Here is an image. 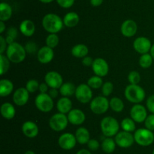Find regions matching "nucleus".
<instances>
[{"instance_id": "50", "label": "nucleus", "mask_w": 154, "mask_h": 154, "mask_svg": "<svg viewBox=\"0 0 154 154\" xmlns=\"http://www.w3.org/2000/svg\"><path fill=\"white\" fill-rule=\"evenodd\" d=\"M90 4L93 7H99L103 3V0H90Z\"/></svg>"}, {"instance_id": "12", "label": "nucleus", "mask_w": 154, "mask_h": 154, "mask_svg": "<svg viewBox=\"0 0 154 154\" xmlns=\"http://www.w3.org/2000/svg\"><path fill=\"white\" fill-rule=\"evenodd\" d=\"M151 41L144 36H139L136 38L133 42V48L136 52L140 54H147L150 52L151 49Z\"/></svg>"}, {"instance_id": "37", "label": "nucleus", "mask_w": 154, "mask_h": 154, "mask_svg": "<svg viewBox=\"0 0 154 154\" xmlns=\"http://www.w3.org/2000/svg\"><path fill=\"white\" fill-rule=\"evenodd\" d=\"M101 89H102V93L103 96L108 97L112 94L114 91V84L111 82H106L103 83Z\"/></svg>"}, {"instance_id": "17", "label": "nucleus", "mask_w": 154, "mask_h": 154, "mask_svg": "<svg viewBox=\"0 0 154 154\" xmlns=\"http://www.w3.org/2000/svg\"><path fill=\"white\" fill-rule=\"evenodd\" d=\"M120 31H121L122 35L125 37H132L136 34L138 31V25L133 20H126L122 24Z\"/></svg>"}, {"instance_id": "56", "label": "nucleus", "mask_w": 154, "mask_h": 154, "mask_svg": "<svg viewBox=\"0 0 154 154\" xmlns=\"http://www.w3.org/2000/svg\"><path fill=\"white\" fill-rule=\"evenodd\" d=\"M152 154H154V149H153V152H152Z\"/></svg>"}, {"instance_id": "8", "label": "nucleus", "mask_w": 154, "mask_h": 154, "mask_svg": "<svg viewBox=\"0 0 154 154\" xmlns=\"http://www.w3.org/2000/svg\"><path fill=\"white\" fill-rule=\"evenodd\" d=\"M69 122L66 114L57 113L53 115L49 119V126L53 131L59 132L66 129Z\"/></svg>"}, {"instance_id": "22", "label": "nucleus", "mask_w": 154, "mask_h": 154, "mask_svg": "<svg viewBox=\"0 0 154 154\" xmlns=\"http://www.w3.org/2000/svg\"><path fill=\"white\" fill-rule=\"evenodd\" d=\"M57 109L59 113L68 114L72 110V102L70 98L67 97H62L57 103Z\"/></svg>"}, {"instance_id": "47", "label": "nucleus", "mask_w": 154, "mask_h": 154, "mask_svg": "<svg viewBox=\"0 0 154 154\" xmlns=\"http://www.w3.org/2000/svg\"><path fill=\"white\" fill-rule=\"evenodd\" d=\"M93 61H94V60L91 57H89V56H86L84 58H82V64L84 66H87V67L93 66Z\"/></svg>"}, {"instance_id": "52", "label": "nucleus", "mask_w": 154, "mask_h": 154, "mask_svg": "<svg viewBox=\"0 0 154 154\" xmlns=\"http://www.w3.org/2000/svg\"><path fill=\"white\" fill-rule=\"evenodd\" d=\"M76 154H92L90 149H81L76 152Z\"/></svg>"}, {"instance_id": "39", "label": "nucleus", "mask_w": 154, "mask_h": 154, "mask_svg": "<svg viewBox=\"0 0 154 154\" xmlns=\"http://www.w3.org/2000/svg\"><path fill=\"white\" fill-rule=\"evenodd\" d=\"M39 84L38 82L35 79H30L26 84V88L28 90L29 93H35L36 91L39 89Z\"/></svg>"}, {"instance_id": "55", "label": "nucleus", "mask_w": 154, "mask_h": 154, "mask_svg": "<svg viewBox=\"0 0 154 154\" xmlns=\"http://www.w3.org/2000/svg\"><path fill=\"white\" fill-rule=\"evenodd\" d=\"M24 154H35V152H34V151L33 150H27V151H26L25 152H24Z\"/></svg>"}, {"instance_id": "3", "label": "nucleus", "mask_w": 154, "mask_h": 154, "mask_svg": "<svg viewBox=\"0 0 154 154\" xmlns=\"http://www.w3.org/2000/svg\"><path fill=\"white\" fill-rule=\"evenodd\" d=\"M101 131L105 137H115L120 131V125L118 121L112 116H105L102 119L100 123Z\"/></svg>"}, {"instance_id": "34", "label": "nucleus", "mask_w": 154, "mask_h": 154, "mask_svg": "<svg viewBox=\"0 0 154 154\" xmlns=\"http://www.w3.org/2000/svg\"><path fill=\"white\" fill-rule=\"evenodd\" d=\"M87 85L91 88L92 89H99L101 88L103 85V80L100 76L95 75L91 76L88 80H87Z\"/></svg>"}, {"instance_id": "49", "label": "nucleus", "mask_w": 154, "mask_h": 154, "mask_svg": "<svg viewBox=\"0 0 154 154\" xmlns=\"http://www.w3.org/2000/svg\"><path fill=\"white\" fill-rule=\"evenodd\" d=\"M59 93H60V90H58L57 88H50L49 91H48V94L53 98H57L58 97Z\"/></svg>"}, {"instance_id": "46", "label": "nucleus", "mask_w": 154, "mask_h": 154, "mask_svg": "<svg viewBox=\"0 0 154 154\" xmlns=\"http://www.w3.org/2000/svg\"><path fill=\"white\" fill-rule=\"evenodd\" d=\"M8 46V45L6 42L5 38L3 37L2 36H0V54H4L5 51H6V50H7Z\"/></svg>"}, {"instance_id": "4", "label": "nucleus", "mask_w": 154, "mask_h": 154, "mask_svg": "<svg viewBox=\"0 0 154 154\" xmlns=\"http://www.w3.org/2000/svg\"><path fill=\"white\" fill-rule=\"evenodd\" d=\"M126 100L132 104H141L146 96L144 89L139 85L130 84L126 86L124 91Z\"/></svg>"}, {"instance_id": "14", "label": "nucleus", "mask_w": 154, "mask_h": 154, "mask_svg": "<svg viewBox=\"0 0 154 154\" xmlns=\"http://www.w3.org/2000/svg\"><path fill=\"white\" fill-rule=\"evenodd\" d=\"M45 82L48 85L50 88L60 89L63 84V79L61 74L57 71H50L45 75Z\"/></svg>"}, {"instance_id": "28", "label": "nucleus", "mask_w": 154, "mask_h": 154, "mask_svg": "<svg viewBox=\"0 0 154 154\" xmlns=\"http://www.w3.org/2000/svg\"><path fill=\"white\" fill-rule=\"evenodd\" d=\"M117 146V143H116L115 140L113 139L112 137H107L102 140V143H101V147H102V150L105 152V153H112L114 152Z\"/></svg>"}, {"instance_id": "43", "label": "nucleus", "mask_w": 154, "mask_h": 154, "mask_svg": "<svg viewBox=\"0 0 154 154\" xmlns=\"http://www.w3.org/2000/svg\"><path fill=\"white\" fill-rule=\"evenodd\" d=\"M57 4L63 8H69L75 3V0H56Z\"/></svg>"}, {"instance_id": "2", "label": "nucleus", "mask_w": 154, "mask_h": 154, "mask_svg": "<svg viewBox=\"0 0 154 154\" xmlns=\"http://www.w3.org/2000/svg\"><path fill=\"white\" fill-rule=\"evenodd\" d=\"M26 54L24 46L17 42L8 45L6 50V56L14 63H19L23 61Z\"/></svg>"}, {"instance_id": "20", "label": "nucleus", "mask_w": 154, "mask_h": 154, "mask_svg": "<svg viewBox=\"0 0 154 154\" xmlns=\"http://www.w3.org/2000/svg\"><path fill=\"white\" fill-rule=\"evenodd\" d=\"M22 132L29 138H34L38 134L39 128L37 124L32 121H26L22 125Z\"/></svg>"}, {"instance_id": "54", "label": "nucleus", "mask_w": 154, "mask_h": 154, "mask_svg": "<svg viewBox=\"0 0 154 154\" xmlns=\"http://www.w3.org/2000/svg\"><path fill=\"white\" fill-rule=\"evenodd\" d=\"M150 55L152 56V57H153V59L154 60V44L153 45H152L151 49H150Z\"/></svg>"}, {"instance_id": "33", "label": "nucleus", "mask_w": 154, "mask_h": 154, "mask_svg": "<svg viewBox=\"0 0 154 154\" xmlns=\"http://www.w3.org/2000/svg\"><path fill=\"white\" fill-rule=\"evenodd\" d=\"M153 61V59L150 53H147V54H141L139 60H138V63H139L141 67L144 68V69H147L151 66Z\"/></svg>"}, {"instance_id": "26", "label": "nucleus", "mask_w": 154, "mask_h": 154, "mask_svg": "<svg viewBox=\"0 0 154 154\" xmlns=\"http://www.w3.org/2000/svg\"><path fill=\"white\" fill-rule=\"evenodd\" d=\"M63 20L64 26L69 28H72L78 25L80 21V17L76 12L70 11L65 15Z\"/></svg>"}, {"instance_id": "35", "label": "nucleus", "mask_w": 154, "mask_h": 154, "mask_svg": "<svg viewBox=\"0 0 154 154\" xmlns=\"http://www.w3.org/2000/svg\"><path fill=\"white\" fill-rule=\"evenodd\" d=\"M45 42H46L47 46L54 49L59 45L60 38L57 33H49V35L47 36Z\"/></svg>"}, {"instance_id": "23", "label": "nucleus", "mask_w": 154, "mask_h": 154, "mask_svg": "<svg viewBox=\"0 0 154 154\" xmlns=\"http://www.w3.org/2000/svg\"><path fill=\"white\" fill-rule=\"evenodd\" d=\"M0 112L4 119L10 120L12 119L15 116L16 114V110L15 107L12 104L9 102H5L2 104L1 108H0Z\"/></svg>"}, {"instance_id": "18", "label": "nucleus", "mask_w": 154, "mask_h": 154, "mask_svg": "<svg viewBox=\"0 0 154 154\" xmlns=\"http://www.w3.org/2000/svg\"><path fill=\"white\" fill-rule=\"evenodd\" d=\"M54 57V49L50 48V47L47 46V45L39 48L38 51L37 53L38 60L41 63H43V64L49 63L50 62L52 61Z\"/></svg>"}, {"instance_id": "32", "label": "nucleus", "mask_w": 154, "mask_h": 154, "mask_svg": "<svg viewBox=\"0 0 154 154\" xmlns=\"http://www.w3.org/2000/svg\"><path fill=\"white\" fill-rule=\"evenodd\" d=\"M110 108L116 113H120L124 109V103L120 98L114 97L109 101Z\"/></svg>"}, {"instance_id": "9", "label": "nucleus", "mask_w": 154, "mask_h": 154, "mask_svg": "<svg viewBox=\"0 0 154 154\" xmlns=\"http://www.w3.org/2000/svg\"><path fill=\"white\" fill-rule=\"evenodd\" d=\"M75 98L81 104H87L93 100V91L87 84H80L76 88Z\"/></svg>"}, {"instance_id": "38", "label": "nucleus", "mask_w": 154, "mask_h": 154, "mask_svg": "<svg viewBox=\"0 0 154 154\" xmlns=\"http://www.w3.org/2000/svg\"><path fill=\"white\" fill-rule=\"evenodd\" d=\"M128 81L130 84L138 85V83L141 81V75L139 72L135 70L131 71L128 75Z\"/></svg>"}, {"instance_id": "51", "label": "nucleus", "mask_w": 154, "mask_h": 154, "mask_svg": "<svg viewBox=\"0 0 154 154\" xmlns=\"http://www.w3.org/2000/svg\"><path fill=\"white\" fill-rule=\"evenodd\" d=\"M5 30H6V26L5 24V22L4 21H0V33L2 34Z\"/></svg>"}, {"instance_id": "7", "label": "nucleus", "mask_w": 154, "mask_h": 154, "mask_svg": "<svg viewBox=\"0 0 154 154\" xmlns=\"http://www.w3.org/2000/svg\"><path fill=\"white\" fill-rule=\"evenodd\" d=\"M90 108L93 113L102 115L106 113L110 108L109 101L107 97L97 96L90 101Z\"/></svg>"}, {"instance_id": "1", "label": "nucleus", "mask_w": 154, "mask_h": 154, "mask_svg": "<svg viewBox=\"0 0 154 154\" xmlns=\"http://www.w3.org/2000/svg\"><path fill=\"white\" fill-rule=\"evenodd\" d=\"M63 20L56 14H47L42 19V27L49 33H58L63 30Z\"/></svg>"}, {"instance_id": "19", "label": "nucleus", "mask_w": 154, "mask_h": 154, "mask_svg": "<svg viewBox=\"0 0 154 154\" xmlns=\"http://www.w3.org/2000/svg\"><path fill=\"white\" fill-rule=\"evenodd\" d=\"M69 122L74 125H81L85 122V113L79 109H72L67 114Z\"/></svg>"}, {"instance_id": "10", "label": "nucleus", "mask_w": 154, "mask_h": 154, "mask_svg": "<svg viewBox=\"0 0 154 154\" xmlns=\"http://www.w3.org/2000/svg\"><path fill=\"white\" fill-rule=\"evenodd\" d=\"M117 146L121 148H129L133 145L135 142L134 134L128 131H119L114 137Z\"/></svg>"}, {"instance_id": "31", "label": "nucleus", "mask_w": 154, "mask_h": 154, "mask_svg": "<svg viewBox=\"0 0 154 154\" xmlns=\"http://www.w3.org/2000/svg\"><path fill=\"white\" fill-rule=\"evenodd\" d=\"M120 127L123 131H128V132H135L136 130V125L135 122L132 118H125L120 122Z\"/></svg>"}, {"instance_id": "44", "label": "nucleus", "mask_w": 154, "mask_h": 154, "mask_svg": "<svg viewBox=\"0 0 154 154\" xmlns=\"http://www.w3.org/2000/svg\"><path fill=\"white\" fill-rule=\"evenodd\" d=\"M146 107L147 110L154 114V95H150L146 101Z\"/></svg>"}, {"instance_id": "40", "label": "nucleus", "mask_w": 154, "mask_h": 154, "mask_svg": "<svg viewBox=\"0 0 154 154\" xmlns=\"http://www.w3.org/2000/svg\"><path fill=\"white\" fill-rule=\"evenodd\" d=\"M25 48L26 51V53L30 54H37L38 51V45L35 42H32V41H29V42H27L26 44L24 46Z\"/></svg>"}, {"instance_id": "48", "label": "nucleus", "mask_w": 154, "mask_h": 154, "mask_svg": "<svg viewBox=\"0 0 154 154\" xmlns=\"http://www.w3.org/2000/svg\"><path fill=\"white\" fill-rule=\"evenodd\" d=\"M49 88L48 85L45 82L41 83L40 85H39L38 91H40V93H48V91H49Z\"/></svg>"}, {"instance_id": "53", "label": "nucleus", "mask_w": 154, "mask_h": 154, "mask_svg": "<svg viewBox=\"0 0 154 154\" xmlns=\"http://www.w3.org/2000/svg\"><path fill=\"white\" fill-rule=\"evenodd\" d=\"M39 1H40L41 2L44 3V4H49V3L53 2L54 0H39Z\"/></svg>"}, {"instance_id": "36", "label": "nucleus", "mask_w": 154, "mask_h": 154, "mask_svg": "<svg viewBox=\"0 0 154 154\" xmlns=\"http://www.w3.org/2000/svg\"><path fill=\"white\" fill-rule=\"evenodd\" d=\"M10 60L4 54H0V74L3 75L8 71L10 67Z\"/></svg>"}, {"instance_id": "29", "label": "nucleus", "mask_w": 154, "mask_h": 154, "mask_svg": "<svg viewBox=\"0 0 154 154\" xmlns=\"http://www.w3.org/2000/svg\"><path fill=\"white\" fill-rule=\"evenodd\" d=\"M76 88L77 87H75V85L70 82H63L61 87L60 88V93L63 97L70 98L75 94Z\"/></svg>"}, {"instance_id": "25", "label": "nucleus", "mask_w": 154, "mask_h": 154, "mask_svg": "<svg viewBox=\"0 0 154 154\" xmlns=\"http://www.w3.org/2000/svg\"><path fill=\"white\" fill-rule=\"evenodd\" d=\"M14 84L11 80L2 79L0 80V96L8 97L13 92Z\"/></svg>"}, {"instance_id": "30", "label": "nucleus", "mask_w": 154, "mask_h": 154, "mask_svg": "<svg viewBox=\"0 0 154 154\" xmlns=\"http://www.w3.org/2000/svg\"><path fill=\"white\" fill-rule=\"evenodd\" d=\"M12 11L11 6L6 2H1L0 4V21H7L11 18Z\"/></svg>"}, {"instance_id": "24", "label": "nucleus", "mask_w": 154, "mask_h": 154, "mask_svg": "<svg viewBox=\"0 0 154 154\" xmlns=\"http://www.w3.org/2000/svg\"><path fill=\"white\" fill-rule=\"evenodd\" d=\"M75 137L78 143L81 145L87 144L90 140V134L88 129L84 127H80L75 131Z\"/></svg>"}, {"instance_id": "5", "label": "nucleus", "mask_w": 154, "mask_h": 154, "mask_svg": "<svg viewBox=\"0 0 154 154\" xmlns=\"http://www.w3.org/2000/svg\"><path fill=\"white\" fill-rule=\"evenodd\" d=\"M134 138L135 143L140 146H148L154 142V134L147 128H138L134 132Z\"/></svg>"}, {"instance_id": "27", "label": "nucleus", "mask_w": 154, "mask_h": 154, "mask_svg": "<svg viewBox=\"0 0 154 154\" xmlns=\"http://www.w3.org/2000/svg\"><path fill=\"white\" fill-rule=\"evenodd\" d=\"M72 54L77 58H84L87 56L89 53V48L84 44H77L72 48Z\"/></svg>"}, {"instance_id": "45", "label": "nucleus", "mask_w": 154, "mask_h": 154, "mask_svg": "<svg viewBox=\"0 0 154 154\" xmlns=\"http://www.w3.org/2000/svg\"><path fill=\"white\" fill-rule=\"evenodd\" d=\"M6 34H7L6 35L7 36H10V37H11L12 39L16 40L18 36V30L16 27H9V28L7 30V31H6Z\"/></svg>"}, {"instance_id": "15", "label": "nucleus", "mask_w": 154, "mask_h": 154, "mask_svg": "<svg viewBox=\"0 0 154 154\" xmlns=\"http://www.w3.org/2000/svg\"><path fill=\"white\" fill-rule=\"evenodd\" d=\"M130 117L138 123L144 122L147 117V109L141 104H135L130 110Z\"/></svg>"}, {"instance_id": "6", "label": "nucleus", "mask_w": 154, "mask_h": 154, "mask_svg": "<svg viewBox=\"0 0 154 154\" xmlns=\"http://www.w3.org/2000/svg\"><path fill=\"white\" fill-rule=\"evenodd\" d=\"M36 108L43 113H48L54 108V99L48 93H40L35 99Z\"/></svg>"}, {"instance_id": "21", "label": "nucleus", "mask_w": 154, "mask_h": 154, "mask_svg": "<svg viewBox=\"0 0 154 154\" xmlns=\"http://www.w3.org/2000/svg\"><path fill=\"white\" fill-rule=\"evenodd\" d=\"M20 31L23 36L31 37L35 32V25L31 20H24L20 24Z\"/></svg>"}, {"instance_id": "16", "label": "nucleus", "mask_w": 154, "mask_h": 154, "mask_svg": "<svg viewBox=\"0 0 154 154\" xmlns=\"http://www.w3.org/2000/svg\"><path fill=\"white\" fill-rule=\"evenodd\" d=\"M29 99V92L26 88H18L13 94V101L17 106L26 105Z\"/></svg>"}, {"instance_id": "42", "label": "nucleus", "mask_w": 154, "mask_h": 154, "mask_svg": "<svg viewBox=\"0 0 154 154\" xmlns=\"http://www.w3.org/2000/svg\"><path fill=\"white\" fill-rule=\"evenodd\" d=\"M87 145L88 149H90V151L98 150L101 146L100 143L97 140H96V139H90L88 141V143H87Z\"/></svg>"}, {"instance_id": "13", "label": "nucleus", "mask_w": 154, "mask_h": 154, "mask_svg": "<svg viewBox=\"0 0 154 154\" xmlns=\"http://www.w3.org/2000/svg\"><path fill=\"white\" fill-rule=\"evenodd\" d=\"M91 67L95 75L98 76H106L109 72V65L108 62L102 57H97L94 59L93 66Z\"/></svg>"}, {"instance_id": "11", "label": "nucleus", "mask_w": 154, "mask_h": 154, "mask_svg": "<svg viewBox=\"0 0 154 154\" xmlns=\"http://www.w3.org/2000/svg\"><path fill=\"white\" fill-rule=\"evenodd\" d=\"M78 143L75 134L72 133H63L58 138V144L61 149L64 150H71L76 146Z\"/></svg>"}, {"instance_id": "41", "label": "nucleus", "mask_w": 154, "mask_h": 154, "mask_svg": "<svg viewBox=\"0 0 154 154\" xmlns=\"http://www.w3.org/2000/svg\"><path fill=\"white\" fill-rule=\"evenodd\" d=\"M144 125L145 128L150 131H154V114L151 113L150 115L147 116V119L144 121Z\"/></svg>"}]
</instances>
